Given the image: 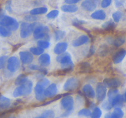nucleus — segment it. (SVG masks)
I'll return each instance as SVG.
<instances>
[{"label": "nucleus", "mask_w": 126, "mask_h": 118, "mask_svg": "<svg viewBox=\"0 0 126 118\" xmlns=\"http://www.w3.org/2000/svg\"><path fill=\"white\" fill-rule=\"evenodd\" d=\"M33 82L30 80H28L25 83L18 86L13 92V96L16 98L22 96L30 95L33 90Z\"/></svg>", "instance_id": "f257e3e1"}, {"label": "nucleus", "mask_w": 126, "mask_h": 118, "mask_svg": "<svg viewBox=\"0 0 126 118\" xmlns=\"http://www.w3.org/2000/svg\"><path fill=\"white\" fill-rule=\"evenodd\" d=\"M49 28L47 26L39 24L33 31V37L35 39H43L49 41Z\"/></svg>", "instance_id": "f03ea898"}, {"label": "nucleus", "mask_w": 126, "mask_h": 118, "mask_svg": "<svg viewBox=\"0 0 126 118\" xmlns=\"http://www.w3.org/2000/svg\"><path fill=\"white\" fill-rule=\"evenodd\" d=\"M39 25V23L34 22L28 23L27 22H22L20 25V36L22 38H27L33 33L34 29Z\"/></svg>", "instance_id": "7ed1b4c3"}, {"label": "nucleus", "mask_w": 126, "mask_h": 118, "mask_svg": "<svg viewBox=\"0 0 126 118\" xmlns=\"http://www.w3.org/2000/svg\"><path fill=\"white\" fill-rule=\"evenodd\" d=\"M61 106L63 109L66 110V112L62 114V116H68L74 109V99L73 97L69 95H64L61 100Z\"/></svg>", "instance_id": "20e7f679"}, {"label": "nucleus", "mask_w": 126, "mask_h": 118, "mask_svg": "<svg viewBox=\"0 0 126 118\" xmlns=\"http://www.w3.org/2000/svg\"><path fill=\"white\" fill-rule=\"evenodd\" d=\"M0 25L8 28L11 31H16L19 27V23L13 17L5 15L0 19Z\"/></svg>", "instance_id": "39448f33"}, {"label": "nucleus", "mask_w": 126, "mask_h": 118, "mask_svg": "<svg viewBox=\"0 0 126 118\" xmlns=\"http://www.w3.org/2000/svg\"><path fill=\"white\" fill-rule=\"evenodd\" d=\"M80 82L76 77H70L66 80L63 86V88L66 92H72L79 87Z\"/></svg>", "instance_id": "423d86ee"}, {"label": "nucleus", "mask_w": 126, "mask_h": 118, "mask_svg": "<svg viewBox=\"0 0 126 118\" xmlns=\"http://www.w3.org/2000/svg\"><path fill=\"white\" fill-rule=\"evenodd\" d=\"M7 69L11 73H15L19 69L20 66V60L16 57L13 56L9 58L7 63Z\"/></svg>", "instance_id": "0eeeda50"}, {"label": "nucleus", "mask_w": 126, "mask_h": 118, "mask_svg": "<svg viewBox=\"0 0 126 118\" xmlns=\"http://www.w3.org/2000/svg\"><path fill=\"white\" fill-rule=\"evenodd\" d=\"M107 87L103 83H98L96 87V97L98 102H103L106 98L107 93Z\"/></svg>", "instance_id": "6e6552de"}, {"label": "nucleus", "mask_w": 126, "mask_h": 118, "mask_svg": "<svg viewBox=\"0 0 126 118\" xmlns=\"http://www.w3.org/2000/svg\"><path fill=\"white\" fill-rule=\"evenodd\" d=\"M46 88V87L45 86L37 82L34 87V93H35V97L37 100L39 102H43L45 100L46 98L45 96Z\"/></svg>", "instance_id": "1a4fd4ad"}, {"label": "nucleus", "mask_w": 126, "mask_h": 118, "mask_svg": "<svg viewBox=\"0 0 126 118\" xmlns=\"http://www.w3.org/2000/svg\"><path fill=\"white\" fill-rule=\"evenodd\" d=\"M20 60H21L22 63L24 65H28V64L32 63L33 61L34 57L33 54L31 52L28 51H22L20 52Z\"/></svg>", "instance_id": "9d476101"}, {"label": "nucleus", "mask_w": 126, "mask_h": 118, "mask_svg": "<svg viewBox=\"0 0 126 118\" xmlns=\"http://www.w3.org/2000/svg\"><path fill=\"white\" fill-rule=\"evenodd\" d=\"M103 84L107 87L117 88L121 85V81L118 78H106L103 81Z\"/></svg>", "instance_id": "9b49d317"}, {"label": "nucleus", "mask_w": 126, "mask_h": 118, "mask_svg": "<svg viewBox=\"0 0 126 118\" xmlns=\"http://www.w3.org/2000/svg\"><path fill=\"white\" fill-rule=\"evenodd\" d=\"M57 92L58 88L56 84H51L46 88L45 96L47 98H53V97H55Z\"/></svg>", "instance_id": "f8f14e48"}, {"label": "nucleus", "mask_w": 126, "mask_h": 118, "mask_svg": "<svg viewBox=\"0 0 126 118\" xmlns=\"http://www.w3.org/2000/svg\"><path fill=\"white\" fill-rule=\"evenodd\" d=\"M126 55V50L121 49L114 54L113 57V61L114 63L118 64L123 61Z\"/></svg>", "instance_id": "ddd939ff"}, {"label": "nucleus", "mask_w": 126, "mask_h": 118, "mask_svg": "<svg viewBox=\"0 0 126 118\" xmlns=\"http://www.w3.org/2000/svg\"><path fill=\"white\" fill-rule=\"evenodd\" d=\"M124 113L121 108L116 107L112 113H109L105 116V118H123Z\"/></svg>", "instance_id": "4468645a"}, {"label": "nucleus", "mask_w": 126, "mask_h": 118, "mask_svg": "<svg viewBox=\"0 0 126 118\" xmlns=\"http://www.w3.org/2000/svg\"><path fill=\"white\" fill-rule=\"evenodd\" d=\"M89 41V37L87 35H81L73 41L72 45L74 47H79L86 44Z\"/></svg>", "instance_id": "2eb2a0df"}, {"label": "nucleus", "mask_w": 126, "mask_h": 118, "mask_svg": "<svg viewBox=\"0 0 126 118\" xmlns=\"http://www.w3.org/2000/svg\"><path fill=\"white\" fill-rule=\"evenodd\" d=\"M68 47V44L66 42H60L57 43L55 46L54 49V52L57 55H60L65 52Z\"/></svg>", "instance_id": "dca6fc26"}, {"label": "nucleus", "mask_w": 126, "mask_h": 118, "mask_svg": "<svg viewBox=\"0 0 126 118\" xmlns=\"http://www.w3.org/2000/svg\"><path fill=\"white\" fill-rule=\"evenodd\" d=\"M81 7L86 11L92 12L97 7V4L92 0H84L81 4Z\"/></svg>", "instance_id": "f3484780"}, {"label": "nucleus", "mask_w": 126, "mask_h": 118, "mask_svg": "<svg viewBox=\"0 0 126 118\" xmlns=\"http://www.w3.org/2000/svg\"><path fill=\"white\" fill-rule=\"evenodd\" d=\"M56 60L57 61V62H59L61 65L72 61L71 55L68 52H64L63 54H60V55H58V56L56 58Z\"/></svg>", "instance_id": "a211bd4d"}, {"label": "nucleus", "mask_w": 126, "mask_h": 118, "mask_svg": "<svg viewBox=\"0 0 126 118\" xmlns=\"http://www.w3.org/2000/svg\"><path fill=\"white\" fill-rule=\"evenodd\" d=\"M38 62L41 66L43 67L48 66L50 63V57L48 54H44L40 55L38 59Z\"/></svg>", "instance_id": "6ab92c4d"}, {"label": "nucleus", "mask_w": 126, "mask_h": 118, "mask_svg": "<svg viewBox=\"0 0 126 118\" xmlns=\"http://www.w3.org/2000/svg\"><path fill=\"white\" fill-rule=\"evenodd\" d=\"M82 91H83L84 93L90 98H94L96 95V93L94 88L91 84H89L84 86L83 88H82Z\"/></svg>", "instance_id": "aec40b11"}, {"label": "nucleus", "mask_w": 126, "mask_h": 118, "mask_svg": "<svg viewBox=\"0 0 126 118\" xmlns=\"http://www.w3.org/2000/svg\"><path fill=\"white\" fill-rule=\"evenodd\" d=\"M124 102V95L121 94H118L113 98V100L111 101V103L113 107L116 108V107H119L120 108L121 106L123 105V103Z\"/></svg>", "instance_id": "412c9836"}, {"label": "nucleus", "mask_w": 126, "mask_h": 118, "mask_svg": "<svg viewBox=\"0 0 126 118\" xmlns=\"http://www.w3.org/2000/svg\"><path fill=\"white\" fill-rule=\"evenodd\" d=\"M106 17H107V15H106L105 12L102 9L97 10L91 14V17L93 19L99 20H103L105 19Z\"/></svg>", "instance_id": "4be33fe9"}, {"label": "nucleus", "mask_w": 126, "mask_h": 118, "mask_svg": "<svg viewBox=\"0 0 126 118\" xmlns=\"http://www.w3.org/2000/svg\"><path fill=\"white\" fill-rule=\"evenodd\" d=\"M11 105V100L9 98L0 94V108L1 109H7Z\"/></svg>", "instance_id": "5701e85b"}, {"label": "nucleus", "mask_w": 126, "mask_h": 118, "mask_svg": "<svg viewBox=\"0 0 126 118\" xmlns=\"http://www.w3.org/2000/svg\"><path fill=\"white\" fill-rule=\"evenodd\" d=\"M62 11L65 12L74 13L78 10V7L75 4H66L63 5L61 7Z\"/></svg>", "instance_id": "b1692460"}, {"label": "nucleus", "mask_w": 126, "mask_h": 118, "mask_svg": "<svg viewBox=\"0 0 126 118\" xmlns=\"http://www.w3.org/2000/svg\"><path fill=\"white\" fill-rule=\"evenodd\" d=\"M74 66H75V65H74L73 62L72 61L65 64H62L61 65L62 70V71L63 72V73L65 74L72 71L74 69Z\"/></svg>", "instance_id": "393cba45"}, {"label": "nucleus", "mask_w": 126, "mask_h": 118, "mask_svg": "<svg viewBox=\"0 0 126 118\" xmlns=\"http://www.w3.org/2000/svg\"><path fill=\"white\" fill-rule=\"evenodd\" d=\"M48 9L47 7H36V8L33 9L32 11L30 12V14L32 15H41V14H44L47 12Z\"/></svg>", "instance_id": "a878e982"}, {"label": "nucleus", "mask_w": 126, "mask_h": 118, "mask_svg": "<svg viewBox=\"0 0 126 118\" xmlns=\"http://www.w3.org/2000/svg\"><path fill=\"white\" fill-rule=\"evenodd\" d=\"M126 41V38L124 36H120L113 39L112 44L116 47H120L124 44Z\"/></svg>", "instance_id": "bb28decb"}, {"label": "nucleus", "mask_w": 126, "mask_h": 118, "mask_svg": "<svg viewBox=\"0 0 126 118\" xmlns=\"http://www.w3.org/2000/svg\"><path fill=\"white\" fill-rule=\"evenodd\" d=\"M115 27L116 23L113 20H109L108 22H106L102 25V28L107 31L113 30Z\"/></svg>", "instance_id": "cd10ccee"}, {"label": "nucleus", "mask_w": 126, "mask_h": 118, "mask_svg": "<svg viewBox=\"0 0 126 118\" xmlns=\"http://www.w3.org/2000/svg\"><path fill=\"white\" fill-rule=\"evenodd\" d=\"M28 80V77H27V75H25V74H21L16 78L15 84L17 86H20V85L25 83Z\"/></svg>", "instance_id": "c85d7f7f"}, {"label": "nucleus", "mask_w": 126, "mask_h": 118, "mask_svg": "<svg viewBox=\"0 0 126 118\" xmlns=\"http://www.w3.org/2000/svg\"><path fill=\"white\" fill-rule=\"evenodd\" d=\"M118 94H119V90H118V88H111V89H110L109 91L108 92V101L111 103V101L113 100V98Z\"/></svg>", "instance_id": "c756f323"}, {"label": "nucleus", "mask_w": 126, "mask_h": 118, "mask_svg": "<svg viewBox=\"0 0 126 118\" xmlns=\"http://www.w3.org/2000/svg\"><path fill=\"white\" fill-rule=\"evenodd\" d=\"M29 68L30 70H34V71H39L40 72L43 73L44 74H46L47 73V70L45 68H44V67L42 66H39V65H34V64H31L29 65Z\"/></svg>", "instance_id": "7c9ffc66"}, {"label": "nucleus", "mask_w": 126, "mask_h": 118, "mask_svg": "<svg viewBox=\"0 0 126 118\" xmlns=\"http://www.w3.org/2000/svg\"><path fill=\"white\" fill-rule=\"evenodd\" d=\"M11 35V31L8 28L0 25V36L2 37H9Z\"/></svg>", "instance_id": "2f4dec72"}, {"label": "nucleus", "mask_w": 126, "mask_h": 118, "mask_svg": "<svg viewBox=\"0 0 126 118\" xmlns=\"http://www.w3.org/2000/svg\"><path fill=\"white\" fill-rule=\"evenodd\" d=\"M30 52L34 55H41L44 52V49L39 47H33L30 49Z\"/></svg>", "instance_id": "473e14b6"}, {"label": "nucleus", "mask_w": 126, "mask_h": 118, "mask_svg": "<svg viewBox=\"0 0 126 118\" xmlns=\"http://www.w3.org/2000/svg\"><path fill=\"white\" fill-rule=\"evenodd\" d=\"M102 112L100 108H98V107H95L93 111L92 112L91 117V118H100L102 116Z\"/></svg>", "instance_id": "72a5a7b5"}, {"label": "nucleus", "mask_w": 126, "mask_h": 118, "mask_svg": "<svg viewBox=\"0 0 126 118\" xmlns=\"http://www.w3.org/2000/svg\"><path fill=\"white\" fill-rule=\"evenodd\" d=\"M66 36V33L65 31L62 30H58L55 31V39L56 41H60L64 38Z\"/></svg>", "instance_id": "f704fd0d"}, {"label": "nucleus", "mask_w": 126, "mask_h": 118, "mask_svg": "<svg viewBox=\"0 0 126 118\" xmlns=\"http://www.w3.org/2000/svg\"><path fill=\"white\" fill-rule=\"evenodd\" d=\"M38 44V47H39L42 48L43 49H47L50 47V43H49L48 41H46V40H39L37 43Z\"/></svg>", "instance_id": "c9c22d12"}, {"label": "nucleus", "mask_w": 126, "mask_h": 118, "mask_svg": "<svg viewBox=\"0 0 126 118\" xmlns=\"http://www.w3.org/2000/svg\"><path fill=\"white\" fill-rule=\"evenodd\" d=\"M91 114H92V112L91 111V110L89 109H86V108H84V109H81L78 112V115L79 116L89 117L91 116Z\"/></svg>", "instance_id": "e433bc0d"}, {"label": "nucleus", "mask_w": 126, "mask_h": 118, "mask_svg": "<svg viewBox=\"0 0 126 118\" xmlns=\"http://www.w3.org/2000/svg\"><path fill=\"white\" fill-rule=\"evenodd\" d=\"M42 116L44 117V118H54L55 113L54 111L49 109V110H46L43 112Z\"/></svg>", "instance_id": "4c0bfd02"}, {"label": "nucleus", "mask_w": 126, "mask_h": 118, "mask_svg": "<svg viewBox=\"0 0 126 118\" xmlns=\"http://www.w3.org/2000/svg\"><path fill=\"white\" fill-rule=\"evenodd\" d=\"M112 17L114 22H119L123 17V14L120 11H116L113 14Z\"/></svg>", "instance_id": "58836bf2"}, {"label": "nucleus", "mask_w": 126, "mask_h": 118, "mask_svg": "<svg viewBox=\"0 0 126 118\" xmlns=\"http://www.w3.org/2000/svg\"><path fill=\"white\" fill-rule=\"evenodd\" d=\"M59 14V11L58 10H53L47 14V18L49 19H54L57 17Z\"/></svg>", "instance_id": "ea45409f"}, {"label": "nucleus", "mask_w": 126, "mask_h": 118, "mask_svg": "<svg viewBox=\"0 0 126 118\" xmlns=\"http://www.w3.org/2000/svg\"><path fill=\"white\" fill-rule=\"evenodd\" d=\"M8 60V57L6 55H3L0 57V70L4 68Z\"/></svg>", "instance_id": "a19ab883"}, {"label": "nucleus", "mask_w": 126, "mask_h": 118, "mask_svg": "<svg viewBox=\"0 0 126 118\" xmlns=\"http://www.w3.org/2000/svg\"><path fill=\"white\" fill-rule=\"evenodd\" d=\"M25 20L27 22H35L38 19V17L36 15H27L24 17Z\"/></svg>", "instance_id": "79ce46f5"}, {"label": "nucleus", "mask_w": 126, "mask_h": 118, "mask_svg": "<svg viewBox=\"0 0 126 118\" xmlns=\"http://www.w3.org/2000/svg\"><path fill=\"white\" fill-rule=\"evenodd\" d=\"M81 70L84 72H88L91 70V65L87 62H84L81 65Z\"/></svg>", "instance_id": "37998d69"}, {"label": "nucleus", "mask_w": 126, "mask_h": 118, "mask_svg": "<svg viewBox=\"0 0 126 118\" xmlns=\"http://www.w3.org/2000/svg\"><path fill=\"white\" fill-rule=\"evenodd\" d=\"M102 107L105 110L110 111L113 108V106H112L111 103L109 102V101H106L104 103L102 104Z\"/></svg>", "instance_id": "c03bdc74"}, {"label": "nucleus", "mask_w": 126, "mask_h": 118, "mask_svg": "<svg viewBox=\"0 0 126 118\" xmlns=\"http://www.w3.org/2000/svg\"><path fill=\"white\" fill-rule=\"evenodd\" d=\"M73 25L75 27H78V28H79L81 26H82V25H83L84 23H85L84 21L83 20H81L79 19H74L72 22Z\"/></svg>", "instance_id": "a18cd8bd"}, {"label": "nucleus", "mask_w": 126, "mask_h": 118, "mask_svg": "<svg viewBox=\"0 0 126 118\" xmlns=\"http://www.w3.org/2000/svg\"><path fill=\"white\" fill-rule=\"evenodd\" d=\"M112 1L113 0H102L101 2V6L103 8H107L110 6Z\"/></svg>", "instance_id": "49530a36"}, {"label": "nucleus", "mask_w": 126, "mask_h": 118, "mask_svg": "<svg viewBox=\"0 0 126 118\" xmlns=\"http://www.w3.org/2000/svg\"><path fill=\"white\" fill-rule=\"evenodd\" d=\"M80 1V0H65V2L68 4H75Z\"/></svg>", "instance_id": "de8ad7c7"}, {"label": "nucleus", "mask_w": 126, "mask_h": 118, "mask_svg": "<svg viewBox=\"0 0 126 118\" xmlns=\"http://www.w3.org/2000/svg\"><path fill=\"white\" fill-rule=\"evenodd\" d=\"M115 4H116V7H121V6H123V1H120V0H116Z\"/></svg>", "instance_id": "09e8293b"}, {"label": "nucleus", "mask_w": 126, "mask_h": 118, "mask_svg": "<svg viewBox=\"0 0 126 118\" xmlns=\"http://www.w3.org/2000/svg\"><path fill=\"white\" fill-rule=\"evenodd\" d=\"M6 9H7L9 12H12V8H11V2H9V1L8 3L6 5Z\"/></svg>", "instance_id": "8fccbe9b"}, {"label": "nucleus", "mask_w": 126, "mask_h": 118, "mask_svg": "<svg viewBox=\"0 0 126 118\" xmlns=\"http://www.w3.org/2000/svg\"><path fill=\"white\" fill-rule=\"evenodd\" d=\"M5 15H5V13L4 12V11L2 9L0 8V19H1V18Z\"/></svg>", "instance_id": "3c124183"}, {"label": "nucleus", "mask_w": 126, "mask_h": 118, "mask_svg": "<svg viewBox=\"0 0 126 118\" xmlns=\"http://www.w3.org/2000/svg\"><path fill=\"white\" fill-rule=\"evenodd\" d=\"M94 52H95V49H94V47L92 46L91 47V49H90V52H89L90 55H93V54H94Z\"/></svg>", "instance_id": "603ef678"}, {"label": "nucleus", "mask_w": 126, "mask_h": 118, "mask_svg": "<svg viewBox=\"0 0 126 118\" xmlns=\"http://www.w3.org/2000/svg\"><path fill=\"white\" fill-rule=\"evenodd\" d=\"M92 1H93L96 4H99L101 0H92Z\"/></svg>", "instance_id": "864d4df0"}, {"label": "nucleus", "mask_w": 126, "mask_h": 118, "mask_svg": "<svg viewBox=\"0 0 126 118\" xmlns=\"http://www.w3.org/2000/svg\"><path fill=\"white\" fill-rule=\"evenodd\" d=\"M124 102L126 103V90L124 92Z\"/></svg>", "instance_id": "5fc2aeb1"}, {"label": "nucleus", "mask_w": 126, "mask_h": 118, "mask_svg": "<svg viewBox=\"0 0 126 118\" xmlns=\"http://www.w3.org/2000/svg\"><path fill=\"white\" fill-rule=\"evenodd\" d=\"M35 118H44V117H43V116H38V117H36Z\"/></svg>", "instance_id": "6e6d98bb"}, {"label": "nucleus", "mask_w": 126, "mask_h": 118, "mask_svg": "<svg viewBox=\"0 0 126 118\" xmlns=\"http://www.w3.org/2000/svg\"><path fill=\"white\" fill-rule=\"evenodd\" d=\"M16 118V117H11V118Z\"/></svg>", "instance_id": "4d7b16f0"}]
</instances>
